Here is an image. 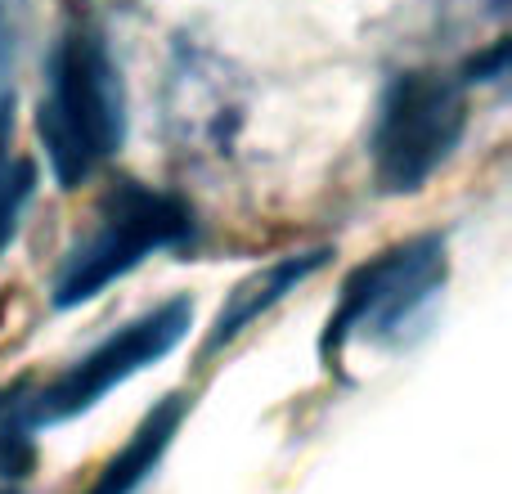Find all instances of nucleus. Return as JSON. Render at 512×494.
I'll return each instance as SVG.
<instances>
[{
  "label": "nucleus",
  "instance_id": "obj_2",
  "mask_svg": "<svg viewBox=\"0 0 512 494\" xmlns=\"http://www.w3.org/2000/svg\"><path fill=\"white\" fill-rule=\"evenodd\" d=\"M189 230H194V212H189L185 198L140 185V180H117L99 203L90 234L72 243V252L63 256L59 274H54V310L95 301L108 283L126 279L153 252L180 247L189 239Z\"/></svg>",
  "mask_w": 512,
  "mask_h": 494
},
{
  "label": "nucleus",
  "instance_id": "obj_8",
  "mask_svg": "<svg viewBox=\"0 0 512 494\" xmlns=\"http://www.w3.org/2000/svg\"><path fill=\"white\" fill-rule=\"evenodd\" d=\"M32 427V382L18 378L0 387V486L23 481L36 463Z\"/></svg>",
  "mask_w": 512,
  "mask_h": 494
},
{
  "label": "nucleus",
  "instance_id": "obj_9",
  "mask_svg": "<svg viewBox=\"0 0 512 494\" xmlns=\"http://www.w3.org/2000/svg\"><path fill=\"white\" fill-rule=\"evenodd\" d=\"M32 185H36L32 162H5L0 167V247L14 234L18 216H23L27 198H32Z\"/></svg>",
  "mask_w": 512,
  "mask_h": 494
},
{
  "label": "nucleus",
  "instance_id": "obj_6",
  "mask_svg": "<svg viewBox=\"0 0 512 494\" xmlns=\"http://www.w3.org/2000/svg\"><path fill=\"white\" fill-rule=\"evenodd\" d=\"M189 414V396H167L140 418V427L131 432V441L95 472V481L86 486V494H135L144 481L158 472V463L167 459L171 441H176L180 423Z\"/></svg>",
  "mask_w": 512,
  "mask_h": 494
},
{
  "label": "nucleus",
  "instance_id": "obj_4",
  "mask_svg": "<svg viewBox=\"0 0 512 494\" xmlns=\"http://www.w3.org/2000/svg\"><path fill=\"white\" fill-rule=\"evenodd\" d=\"M468 131V81L436 68L391 77L373 126V176L382 194H414L454 158Z\"/></svg>",
  "mask_w": 512,
  "mask_h": 494
},
{
  "label": "nucleus",
  "instance_id": "obj_7",
  "mask_svg": "<svg viewBox=\"0 0 512 494\" xmlns=\"http://www.w3.org/2000/svg\"><path fill=\"white\" fill-rule=\"evenodd\" d=\"M324 261H328V252H301V256H283V261L256 270L252 279H243L239 288L230 292V301L221 306V315H216V324H212V333H207L203 351L212 355V351H221L225 342H234V337H239L248 324H256V319H261L270 306H279L288 292H297Z\"/></svg>",
  "mask_w": 512,
  "mask_h": 494
},
{
  "label": "nucleus",
  "instance_id": "obj_5",
  "mask_svg": "<svg viewBox=\"0 0 512 494\" xmlns=\"http://www.w3.org/2000/svg\"><path fill=\"white\" fill-rule=\"evenodd\" d=\"M194 328V301L171 297L153 310L135 315L117 333H108L99 346H90L81 360H72L63 373H54L45 387H32V427H59L68 418H81L95 409L113 387L131 382L149 364L167 360Z\"/></svg>",
  "mask_w": 512,
  "mask_h": 494
},
{
  "label": "nucleus",
  "instance_id": "obj_10",
  "mask_svg": "<svg viewBox=\"0 0 512 494\" xmlns=\"http://www.w3.org/2000/svg\"><path fill=\"white\" fill-rule=\"evenodd\" d=\"M0 494H18V490L14 486H0Z\"/></svg>",
  "mask_w": 512,
  "mask_h": 494
},
{
  "label": "nucleus",
  "instance_id": "obj_1",
  "mask_svg": "<svg viewBox=\"0 0 512 494\" xmlns=\"http://www.w3.org/2000/svg\"><path fill=\"white\" fill-rule=\"evenodd\" d=\"M126 108L117 63L90 18H72L50 45L36 135L59 189H77L122 149Z\"/></svg>",
  "mask_w": 512,
  "mask_h": 494
},
{
  "label": "nucleus",
  "instance_id": "obj_3",
  "mask_svg": "<svg viewBox=\"0 0 512 494\" xmlns=\"http://www.w3.org/2000/svg\"><path fill=\"white\" fill-rule=\"evenodd\" d=\"M450 279V252L441 234H414L405 243H391L387 252L355 265L342 283L337 310L328 315L324 351L328 364H342L355 342H396Z\"/></svg>",
  "mask_w": 512,
  "mask_h": 494
}]
</instances>
